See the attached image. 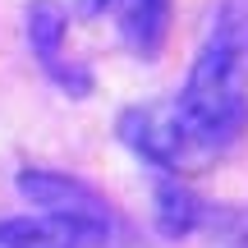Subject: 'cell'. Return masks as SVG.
I'll list each match as a JSON object with an SVG mask.
<instances>
[{"mask_svg": "<svg viewBox=\"0 0 248 248\" xmlns=\"http://www.w3.org/2000/svg\"><path fill=\"white\" fill-rule=\"evenodd\" d=\"M175 106L212 156L248 133V0L216 5Z\"/></svg>", "mask_w": 248, "mask_h": 248, "instance_id": "1", "label": "cell"}, {"mask_svg": "<svg viewBox=\"0 0 248 248\" xmlns=\"http://www.w3.org/2000/svg\"><path fill=\"white\" fill-rule=\"evenodd\" d=\"M120 142L142 156L147 166L166 170V175H188V170H207L212 152L193 138L175 101H142V106L120 110Z\"/></svg>", "mask_w": 248, "mask_h": 248, "instance_id": "2", "label": "cell"}, {"mask_svg": "<svg viewBox=\"0 0 248 248\" xmlns=\"http://www.w3.org/2000/svg\"><path fill=\"white\" fill-rule=\"evenodd\" d=\"M18 193L51 221H74V225H97V230H115V212L92 184L60 170H23L18 175Z\"/></svg>", "mask_w": 248, "mask_h": 248, "instance_id": "3", "label": "cell"}, {"mask_svg": "<svg viewBox=\"0 0 248 248\" xmlns=\"http://www.w3.org/2000/svg\"><path fill=\"white\" fill-rule=\"evenodd\" d=\"M64 37H69V14L60 0H32L28 5V46H32L37 64L55 78V88L69 97H88L92 92V69L64 55Z\"/></svg>", "mask_w": 248, "mask_h": 248, "instance_id": "4", "label": "cell"}, {"mask_svg": "<svg viewBox=\"0 0 248 248\" xmlns=\"http://www.w3.org/2000/svg\"><path fill=\"white\" fill-rule=\"evenodd\" d=\"M170 9H175V0H124L120 28H124V42L133 46L138 60H156V55L166 51Z\"/></svg>", "mask_w": 248, "mask_h": 248, "instance_id": "5", "label": "cell"}, {"mask_svg": "<svg viewBox=\"0 0 248 248\" xmlns=\"http://www.w3.org/2000/svg\"><path fill=\"white\" fill-rule=\"evenodd\" d=\"M97 225H74V221H51V216H18L0 221V248H74Z\"/></svg>", "mask_w": 248, "mask_h": 248, "instance_id": "6", "label": "cell"}, {"mask_svg": "<svg viewBox=\"0 0 248 248\" xmlns=\"http://www.w3.org/2000/svg\"><path fill=\"white\" fill-rule=\"evenodd\" d=\"M198 221H202L198 193L184 184V175H166L156 184V230L166 239H184V234L198 230Z\"/></svg>", "mask_w": 248, "mask_h": 248, "instance_id": "7", "label": "cell"}, {"mask_svg": "<svg viewBox=\"0 0 248 248\" xmlns=\"http://www.w3.org/2000/svg\"><path fill=\"white\" fill-rule=\"evenodd\" d=\"M74 9H78L83 18H101L110 9V0H74Z\"/></svg>", "mask_w": 248, "mask_h": 248, "instance_id": "8", "label": "cell"}]
</instances>
